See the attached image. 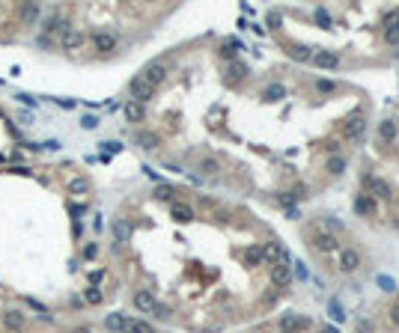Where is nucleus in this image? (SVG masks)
<instances>
[{
	"label": "nucleus",
	"instance_id": "1",
	"mask_svg": "<svg viewBox=\"0 0 399 333\" xmlns=\"http://www.w3.org/2000/svg\"><path fill=\"white\" fill-rule=\"evenodd\" d=\"M84 42H87V39H84V33H81L78 27H71V24L60 33V45H63V51H69V54H71V51H78Z\"/></svg>",
	"mask_w": 399,
	"mask_h": 333
},
{
	"label": "nucleus",
	"instance_id": "2",
	"mask_svg": "<svg viewBox=\"0 0 399 333\" xmlns=\"http://www.w3.org/2000/svg\"><path fill=\"white\" fill-rule=\"evenodd\" d=\"M128 92H131V101H137V104H146V101L155 95V89H152L146 81H140V75L128 84Z\"/></svg>",
	"mask_w": 399,
	"mask_h": 333
},
{
	"label": "nucleus",
	"instance_id": "3",
	"mask_svg": "<svg viewBox=\"0 0 399 333\" xmlns=\"http://www.w3.org/2000/svg\"><path fill=\"white\" fill-rule=\"evenodd\" d=\"M164 78H167V68H164V63H149L146 68L140 71V81H146L152 89H155V87H158Z\"/></svg>",
	"mask_w": 399,
	"mask_h": 333
},
{
	"label": "nucleus",
	"instance_id": "4",
	"mask_svg": "<svg viewBox=\"0 0 399 333\" xmlns=\"http://www.w3.org/2000/svg\"><path fill=\"white\" fill-rule=\"evenodd\" d=\"M259 250H262V259H268L271 265H280V262H283V265H289V253H286L277 241H268V244H262Z\"/></svg>",
	"mask_w": 399,
	"mask_h": 333
},
{
	"label": "nucleus",
	"instance_id": "5",
	"mask_svg": "<svg viewBox=\"0 0 399 333\" xmlns=\"http://www.w3.org/2000/svg\"><path fill=\"white\" fill-rule=\"evenodd\" d=\"M93 48H95L98 54H114V51H117V36H114V33H104V30L93 33Z\"/></svg>",
	"mask_w": 399,
	"mask_h": 333
},
{
	"label": "nucleus",
	"instance_id": "6",
	"mask_svg": "<svg viewBox=\"0 0 399 333\" xmlns=\"http://www.w3.org/2000/svg\"><path fill=\"white\" fill-rule=\"evenodd\" d=\"M357 268H360V253L352 250V247L340 250V271H343V274H352V271H357Z\"/></svg>",
	"mask_w": 399,
	"mask_h": 333
},
{
	"label": "nucleus",
	"instance_id": "7",
	"mask_svg": "<svg viewBox=\"0 0 399 333\" xmlns=\"http://www.w3.org/2000/svg\"><path fill=\"white\" fill-rule=\"evenodd\" d=\"M307 327H310V318H301L295 312H286L280 318V330L283 333H295V330H307Z\"/></svg>",
	"mask_w": 399,
	"mask_h": 333
},
{
	"label": "nucleus",
	"instance_id": "8",
	"mask_svg": "<svg viewBox=\"0 0 399 333\" xmlns=\"http://www.w3.org/2000/svg\"><path fill=\"white\" fill-rule=\"evenodd\" d=\"M364 184H367V191H370V194H376V197H381V200H390V197H393V194H390V184H387L384 178L364 176Z\"/></svg>",
	"mask_w": 399,
	"mask_h": 333
},
{
	"label": "nucleus",
	"instance_id": "9",
	"mask_svg": "<svg viewBox=\"0 0 399 333\" xmlns=\"http://www.w3.org/2000/svg\"><path fill=\"white\" fill-rule=\"evenodd\" d=\"M364 128H367V119L360 116V113H354V116H349V122L343 125V137H349V140H357L360 134H364Z\"/></svg>",
	"mask_w": 399,
	"mask_h": 333
},
{
	"label": "nucleus",
	"instance_id": "10",
	"mask_svg": "<svg viewBox=\"0 0 399 333\" xmlns=\"http://www.w3.org/2000/svg\"><path fill=\"white\" fill-rule=\"evenodd\" d=\"M310 63L319 66V68H337V66H340V57H337L334 51H313Z\"/></svg>",
	"mask_w": 399,
	"mask_h": 333
},
{
	"label": "nucleus",
	"instance_id": "11",
	"mask_svg": "<svg viewBox=\"0 0 399 333\" xmlns=\"http://www.w3.org/2000/svg\"><path fill=\"white\" fill-rule=\"evenodd\" d=\"M271 283L280 286V289L289 286V283H292V268L283 265V262H280V265H271Z\"/></svg>",
	"mask_w": 399,
	"mask_h": 333
},
{
	"label": "nucleus",
	"instance_id": "12",
	"mask_svg": "<svg viewBox=\"0 0 399 333\" xmlns=\"http://www.w3.org/2000/svg\"><path fill=\"white\" fill-rule=\"evenodd\" d=\"M170 217L176 220V223H191V220H194V208H191V205H185V202H173Z\"/></svg>",
	"mask_w": 399,
	"mask_h": 333
},
{
	"label": "nucleus",
	"instance_id": "13",
	"mask_svg": "<svg viewBox=\"0 0 399 333\" xmlns=\"http://www.w3.org/2000/svg\"><path fill=\"white\" fill-rule=\"evenodd\" d=\"M313 244H316L322 253H331V250H337V247H340V241H337L331 232H316V235H313Z\"/></svg>",
	"mask_w": 399,
	"mask_h": 333
},
{
	"label": "nucleus",
	"instance_id": "14",
	"mask_svg": "<svg viewBox=\"0 0 399 333\" xmlns=\"http://www.w3.org/2000/svg\"><path fill=\"white\" fill-rule=\"evenodd\" d=\"M134 307L140 310V312H155V307H158V301L152 298L149 291H137L134 294Z\"/></svg>",
	"mask_w": 399,
	"mask_h": 333
},
{
	"label": "nucleus",
	"instance_id": "15",
	"mask_svg": "<svg viewBox=\"0 0 399 333\" xmlns=\"http://www.w3.org/2000/svg\"><path fill=\"white\" fill-rule=\"evenodd\" d=\"M304 197H307L304 188H298V191H289V194H277V202H280L283 208H295V202L304 200Z\"/></svg>",
	"mask_w": 399,
	"mask_h": 333
},
{
	"label": "nucleus",
	"instance_id": "16",
	"mask_svg": "<svg viewBox=\"0 0 399 333\" xmlns=\"http://www.w3.org/2000/svg\"><path fill=\"white\" fill-rule=\"evenodd\" d=\"M3 324L18 333V330H24V315H21L18 310H6V312H3Z\"/></svg>",
	"mask_w": 399,
	"mask_h": 333
},
{
	"label": "nucleus",
	"instance_id": "17",
	"mask_svg": "<svg viewBox=\"0 0 399 333\" xmlns=\"http://www.w3.org/2000/svg\"><path fill=\"white\" fill-rule=\"evenodd\" d=\"M143 116H146V107H143V104H137V101L125 104V119L128 122H143Z\"/></svg>",
	"mask_w": 399,
	"mask_h": 333
},
{
	"label": "nucleus",
	"instance_id": "18",
	"mask_svg": "<svg viewBox=\"0 0 399 333\" xmlns=\"http://www.w3.org/2000/svg\"><path fill=\"white\" fill-rule=\"evenodd\" d=\"M122 333H155L149 321H140V318H128L125 321V330Z\"/></svg>",
	"mask_w": 399,
	"mask_h": 333
},
{
	"label": "nucleus",
	"instance_id": "19",
	"mask_svg": "<svg viewBox=\"0 0 399 333\" xmlns=\"http://www.w3.org/2000/svg\"><path fill=\"white\" fill-rule=\"evenodd\" d=\"M262 98H265V101H283V98H286V87H283V84H268L265 92H262Z\"/></svg>",
	"mask_w": 399,
	"mask_h": 333
},
{
	"label": "nucleus",
	"instance_id": "20",
	"mask_svg": "<svg viewBox=\"0 0 399 333\" xmlns=\"http://www.w3.org/2000/svg\"><path fill=\"white\" fill-rule=\"evenodd\" d=\"M69 191L75 194V197H84V194L90 191V178H84V176H75V178L69 181Z\"/></svg>",
	"mask_w": 399,
	"mask_h": 333
},
{
	"label": "nucleus",
	"instance_id": "21",
	"mask_svg": "<svg viewBox=\"0 0 399 333\" xmlns=\"http://www.w3.org/2000/svg\"><path fill=\"white\" fill-rule=\"evenodd\" d=\"M137 143L143 146V149H158V134H152V131H137Z\"/></svg>",
	"mask_w": 399,
	"mask_h": 333
},
{
	"label": "nucleus",
	"instance_id": "22",
	"mask_svg": "<svg viewBox=\"0 0 399 333\" xmlns=\"http://www.w3.org/2000/svg\"><path fill=\"white\" fill-rule=\"evenodd\" d=\"M354 211L357 214H373L376 211V200L373 197H357L354 200Z\"/></svg>",
	"mask_w": 399,
	"mask_h": 333
},
{
	"label": "nucleus",
	"instance_id": "23",
	"mask_svg": "<svg viewBox=\"0 0 399 333\" xmlns=\"http://www.w3.org/2000/svg\"><path fill=\"white\" fill-rule=\"evenodd\" d=\"M289 57L298 60V63H307V60L313 57V48H307V45H292V48H289Z\"/></svg>",
	"mask_w": 399,
	"mask_h": 333
},
{
	"label": "nucleus",
	"instance_id": "24",
	"mask_svg": "<svg viewBox=\"0 0 399 333\" xmlns=\"http://www.w3.org/2000/svg\"><path fill=\"white\" fill-rule=\"evenodd\" d=\"M36 18H39V3H27V6L21 9V21H24V24H33Z\"/></svg>",
	"mask_w": 399,
	"mask_h": 333
},
{
	"label": "nucleus",
	"instance_id": "25",
	"mask_svg": "<svg viewBox=\"0 0 399 333\" xmlns=\"http://www.w3.org/2000/svg\"><path fill=\"white\" fill-rule=\"evenodd\" d=\"M114 232H117V241H128V238H131V226L125 223V220H117V223H114Z\"/></svg>",
	"mask_w": 399,
	"mask_h": 333
},
{
	"label": "nucleus",
	"instance_id": "26",
	"mask_svg": "<svg viewBox=\"0 0 399 333\" xmlns=\"http://www.w3.org/2000/svg\"><path fill=\"white\" fill-rule=\"evenodd\" d=\"M244 262H247V265H259V262H262V250H259V247H247V250H244Z\"/></svg>",
	"mask_w": 399,
	"mask_h": 333
},
{
	"label": "nucleus",
	"instance_id": "27",
	"mask_svg": "<svg viewBox=\"0 0 399 333\" xmlns=\"http://www.w3.org/2000/svg\"><path fill=\"white\" fill-rule=\"evenodd\" d=\"M343 170H346V161H343L340 155H331V158H328V173H331V176H340Z\"/></svg>",
	"mask_w": 399,
	"mask_h": 333
},
{
	"label": "nucleus",
	"instance_id": "28",
	"mask_svg": "<svg viewBox=\"0 0 399 333\" xmlns=\"http://www.w3.org/2000/svg\"><path fill=\"white\" fill-rule=\"evenodd\" d=\"M328 312H331V318H334V321H346V312H343V307H340V301H337V298H331V301H328Z\"/></svg>",
	"mask_w": 399,
	"mask_h": 333
},
{
	"label": "nucleus",
	"instance_id": "29",
	"mask_svg": "<svg viewBox=\"0 0 399 333\" xmlns=\"http://www.w3.org/2000/svg\"><path fill=\"white\" fill-rule=\"evenodd\" d=\"M125 321H128L125 315H117V312H114V315H107V321H104V324L111 327V330H119V333H122V330H125Z\"/></svg>",
	"mask_w": 399,
	"mask_h": 333
},
{
	"label": "nucleus",
	"instance_id": "30",
	"mask_svg": "<svg viewBox=\"0 0 399 333\" xmlns=\"http://www.w3.org/2000/svg\"><path fill=\"white\" fill-rule=\"evenodd\" d=\"M244 75H247V66L238 63V60H233V63H230V78L238 81V78H244Z\"/></svg>",
	"mask_w": 399,
	"mask_h": 333
},
{
	"label": "nucleus",
	"instance_id": "31",
	"mask_svg": "<svg viewBox=\"0 0 399 333\" xmlns=\"http://www.w3.org/2000/svg\"><path fill=\"white\" fill-rule=\"evenodd\" d=\"M316 24H322L325 30H331V12L325 9V6H319V9H316Z\"/></svg>",
	"mask_w": 399,
	"mask_h": 333
},
{
	"label": "nucleus",
	"instance_id": "32",
	"mask_svg": "<svg viewBox=\"0 0 399 333\" xmlns=\"http://www.w3.org/2000/svg\"><path fill=\"white\" fill-rule=\"evenodd\" d=\"M376 283H378L384 291H396V280H393V277H387V274H378V277H376Z\"/></svg>",
	"mask_w": 399,
	"mask_h": 333
},
{
	"label": "nucleus",
	"instance_id": "33",
	"mask_svg": "<svg viewBox=\"0 0 399 333\" xmlns=\"http://www.w3.org/2000/svg\"><path fill=\"white\" fill-rule=\"evenodd\" d=\"M384 39H387V45H399V24L384 27Z\"/></svg>",
	"mask_w": 399,
	"mask_h": 333
},
{
	"label": "nucleus",
	"instance_id": "34",
	"mask_svg": "<svg viewBox=\"0 0 399 333\" xmlns=\"http://www.w3.org/2000/svg\"><path fill=\"white\" fill-rule=\"evenodd\" d=\"M200 170H203L206 176H214L221 167H217V161H214V158H206V161H200Z\"/></svg>",
	"mask_w": 399,
	"mask_h": 333
},
{
	"label": "nucleus",
	"instance_id": "35",
	"mask_svg": "<svg viewBox=\"0 0 399 333\" xmlns=\"http://www.w3.org/2000/svg\"><path fill=\"white\" fill-rule=\"evenodd\" d=\"M173 188H170V184H158V188H155V200H173Z\"/></svg>",
	"mask_w": 399,
	"mask_h": 333
},
{
	"label": "nucleus",
	"instance_id": "36",
	"mask_svg": "<svg viewBox=\"0 0 399 333\" xmlns=\"http://www.w3.org/2000/svg\"><path fill=\"white\" fill-rule=\"evenodd\" d=\"M381 137H384V140H393V137H396V125H393V122H381Z\"/></svg>",
	"mask_w": 399,
	"mask_h": 333
},
{
	"label": "nucleus",
	"instance_id": "37",
	"mask_svg": "<svg viewBox=\"0 0 399 333\" xmlns=\"http://www.w3.org/2000/svg\"><path fill=\"white\" fill-rule=\"evenodd\" d=\"M316 89H319V92H334L337 84H334V81H316Z\"/></svg>",
	"mask_w": 399,
	"mask_h": 333
},
{
	"label": "nucleus",
	"instance_id": "38",
	"mask_svg": "<svg viewBox=\"0 0 399 333\" xmlns=\"http://www.w3.org/2000/svg\"><path fill=\"white\" fill-rule=\"evenodd\" d=\"M268 27H271V30L280 27V12H268Z\"/></svg>",
	"mask_w": 399,
	"mask_h": 333
},
{
	"label": "nucleus",
	"instance_id": "39",
	"mask_svg": "<svg viewBox=\"0 0 399 333\" xmlns=\"http://www.w3.org/2000/svg\"><path fill=\"white\" fill-rule=\"evenodd\" d=\"M87 301H90V304H98V301H101V291H98V289H90V291H87Z\"/></svg>",
	"mask_w": 399,
	"mask_h": 333
},
{
	"label": "nucleus",
	"instance_id": "40",
	"mask_svg": "<svg viewBox=\"0 0 399 333\" xmlns=\"http://www.w3.org/2000/svg\"><path fill=\"white\" fill-rule=\"evenodd\" d=\"M81 125H84V128H95V125H98V119H95V116H84V119H81Z\"/></svg>",
	"mask_w": 399,
	"mask_h": 333
},
{
	"label": "nucleus",
	"instance_id": "41",
	"mask_svg": "<svg viewBox=\"0 0 399 333\" xmlns=\"http://www.w3.org/2000/svg\"><path fill=\"white\" fill-rule=\"evenodd\" d=\"M373 330V321H357V333H370Z\"/></svg>",
	"mask_w": 399,
	"mask_h": 333
},
{
	"label": "nucleus",
	"instance_id": "42",
	"mask_svg": "<svg viewBox=\"0 0 399 333\" xmlns=\"http://www.w3.org/2000/svg\"><path fill=\"white\" fill-rule=\"evenodd\" d=\"M295 274H298L301 280H307V268H304V262H295Z\"/></svg>",
	"mask_w": 399,
	"mask_h": 333
},
{
	"label": "nucleus",
	"instance_id": "43",
	"mask_svg": "<svg viewBox=\"0 0 399 333\" xmlns=\"http://www.w3.org/2000/svg\"><path fill=\"white\" fill-rule=\"evenodd\" d=\"M390 321L399 327V304H396V307H390Z\"/></svg>",
	"mask_w": 399,
	"mask_h": 333
},
{
	"label": "nucleus",
	"instance_id": "44",
	"mask_svg": "<svg viewBox=\"0 0 399 333\" xmlns=\"http://www.w3.org/2000/svg\"><path fill=\"white\" fill-rule=\"evenodd\" d=\"M286 217H289V220H298L301 211H298V208H286Z\"/></svg>",
	"mask_w": 399,
	"mask_h": 333
},
{
	"label": "nucleus",
	"instance_id": "45",
	"mask_svg": "<svg viewBox=\"0 0 399 333\" xmlns=\"http://www.w3.org/2000/svg\"><path fill=\"white\" fill-rule=\"evenodd\" d=\"M101 146H104V149H107V152H119V149H122V146H119V143H101Z\"/></svg>",
	"mask_w": 399,
	"mask_h": 333
},
{
	"label": "nucleus",
	"instance_id": "46",
	"mask_svg": "<svg viewBox=\"0 0 399 333\" xmlns=\"http://www.w3.org/2000/svg\"><path fill=\"white\" fill-rule=\"evenodd\" d=\"M84 256H87V259H93V256H95V244H90V247L84 250Z\"/></svg>",
	"mask_w": 399,
	"mask_h": 333
},
{
	"label": "nucleus",
	"instance_id": "47",
	"mask_svg": "<svg viewBox=\"0 0 399 333\" xmlns=\"http://www.w3.org/2000/svg\"><path fill=\"white\" fill-rule=\"evenodd\" d=\"M322 333H340V330H337L334 324H325V327H322Z\"/></svg>",
	"mask_w": 399,
	"mask_h": 333
},
{
	"label": "nucleus",
	"instance_id": "48",
	"mask_svg": "<svg viewBox=\"0 0 399 333\" xmlns=\"http://www.w3.org/2000/svg\"><path fill=\"white\" fill-rule=\"evenodd\" d=\"M71 333H90V327H75Z\"/></svg>",
	"mask_w": 399,
	"mask_h": 333
},
{
	"label": "nucleus",
	"instance_id": "49",
	"mask_svg": "<svg viewBox=\"0 0 399 333\" xmlns=\"http://www.w3.org/2000/svg\"><path fill=\"white\" fill-rule=\"evenodd\" d=\"M393 226H396V229H399V220H393Z\"/></svg>",
	"mask_w": 399,
	"mask_h": 333
}]
</instances>
